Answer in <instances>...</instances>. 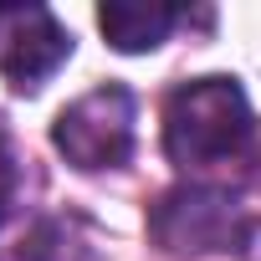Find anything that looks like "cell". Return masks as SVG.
Masks as SVG:
<instances>
[{
	"mask_svg": "<svg viewBox=\"0 0 261 261\" xmlns=\"http://www.w3.org/2000/svg\"><path fill=\"white\" fill-rule=\"evenodd\" d=\"M256 215L241 205L236 190L210 179H185L149 210V236L169 256H210V251H246Z\"/></svg>",
	"mask_w": 261,
	"mask_h": 261,
	"instance_id": "cell-2",
	"label": "cell"
},
{
	"mask_svg": "<svg viewBox=\"0 0 261 261\" xmlns=\"http://www.w3.org/2000/svg\"><path fill=\"white\" fill-rule=\"evenodd\" d=\"M241 256H246V261H261V220H256V230H251V241H246Z\"/></svg>",
	"mask_w": 261,
	"mask_h": 261,
	"instance_id": "cell-7",
	"label": "cell"
},
{
	"mask_svg": "<svg viewBox=\"0 0 261 261\" xmlns=\"http://www.w3.org/2000/svg\"><path fill=\"white\" fill-rule=\"evenodd\" d=\"M72 62V31L51 6L0 0V77L16 92H41Z\"/></svg>",
	"mask_w": 261,
	"mask_h": 261,
	"instance_id": "cell-4",
	"label": "cell"
},
{
	"mask_svg": "<svg viewBox=\"0 0 261 261\" xmlns=\"http://www.w3.org/2000/svg\"><path fill=\"white\" fill-rule=\"evenodd\" d=\"M246 169H251V185L261 190V134H256V149H251V164Z\"/></svg>",
	"mask_w": 261,
	"mask_h": 261,
	"instance_id": "cell-8",
	"label": "cell"
},
{
	"mask_svg": "<svg viewBox=\"0 0 261 261\" xmlns=\"http://www.w3.org/2000/svg\"><path fill=\"white\" fill-rule=\"evenodd\" d=\"M51 144L82 174L123 169L134 159V144H139V97H134V87L97 82L92 92L72 97L51 123Z\"/></svg>",
	"mask_w": 261,
	"mask_h": 261,
	"instance_id": "cell-3",
	"label": "cell"
},
{
	"mask_svg": "<svg viewBox=\"0 0 261 261\" xmlns=\"http://www.w3.org/2000/svg\"><path fill=\"white\" fill-rule=\"evenodd\" d=\"M256 134L261 123L251 113V97L225 72L190 77L164 97V154L190 179H205L225 164H246Z\"/></svg>",
	"mask_w": 261,
	"mask_h": 261,
	"instance_id": "cell-1",
	"label": "cell"
},
{
	"mask_svg": "<svg viewBox=\"0 0 261 261\" xmlns=\"http://www.w3.org/2000/svg\"><path fill=\"white\" fill-rule=\"evenodd\" d=\"M16 179H21V169H16V149H11L6 134H0V230L11 225V210H16Z\"/></svg>",
	"mask_w": 261,
	"mask_h": 261,
	"instance_id": "cell-6",
	"label": "cell"
},
{
	"mask_svg": "<svg viewBox=\"0 0 261 261\" xmlns=\"http://www.w3.org/2000/svg\"><path fill=\"white\" fill-rule=\"evenodd\" d=\"M185 21H190V11L164 6V0H108V6H97V26H102L108 46L123 57L159 51L169 41V31Z\"/></svg>",
	"mask_w": 261,
	"mask_h": 261,
	"instance_id": "cell-5",
	"label": "cell"
}]
</instances>
